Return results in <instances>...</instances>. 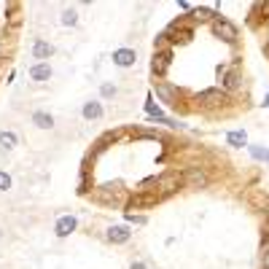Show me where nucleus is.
I'll use <instances>...</instances> for the list:
<instances>
[{
    "instance_id": "f257e3e1",
    "label": "nucleus",
    "mask_w": 269,
    "mask_h": 269,
    "mask_svg": "<svg viewBox=\"0 0 269 269\" xmlns=\"http://www.w3.org/2000/svg\"><path fill=\"white\" fill-rule=\"evenodd\" d=\"M213 33H216L218 38H224L226 43H234L237 41V27L229 19H216V22H213Z\"/></svg>"
},
{
    "instance_id": "f03ea898",
    "label": "nucleus",
    "mask_w": 269,
    "mask_h": 269,
    "mask_svg": "<svg viewBox=\"0 0 269 269\" xmlns=\"http://www.w3.org/2000/svg\"><path fill=\"white\" fill-rule=\"evenodd\" d=\"M170 59H172V51H167V49L156 51L154 59H151V70L156 76H164V73H167V68H170Z\"/></svg>"
},
{
    "instance_id": "7ed1b4c3",
    "label": "nucleus",
    "mask_w": 269,
    "mask_h": 269,
    "mask_svg": "<svg viewBox=\"0 0 269 269\" xmlns=\"http://www.w3.org/2000/svg\"><path fill=\"white\" fill-rule=\"evenodd\" d=\"M202 102V105H208V108H213V105H221V102H226V94L221 92V89H205V92H199V97H196Z\"/></svg>"
},
{
    "instance_id": "20e7f679",
    "label": "nucleus",
    "mask_w": 269,
    "mask_h": 269,
    "mask_svg": "<svg viewBox=\"0 0 269 269\" xmlns=\"http://www.w3.org/2000/svg\"><path fill=\"white\" fill-rule=\"evenodd\" d=\"M134 59H138V54H134L132 49H118V51H113V65H118V68H132Z\"/></svg>"
},
{
    "instance_id": "39448f33",
    "label": "nucleus",
    "mask_w": 269,
    "mask_h": 269,
    "mask_svg": "<svg viewBox=\"0 0 269 269\" xmlns=\"http://www.w3.org/2000/svg\"><path fill=\"white\" fill-rule=\"evenodd\" d=\"M183 183L188 188H202V186H208V175H205L202 170H188V175H186Z\"/></svg>"
},
{
    "instance_id": "423d86ee",
    "label": "nucleus",
    "mask_w": 269,
    "mask_h": 269,
    "mask_svg": "<svg viewBox=\"0 0 269 269\" xmlns=\"http://www.w3.org/2000/svg\"><path fill=\"white\" fill-rule=\"evenodd\" d=\"M30 78H33V81H49V78H51L49 62H38V65L30 68Z\"/></svg>"
},
{
    "instance_id": "0eeeda50",
    "label": "nucleus",
    "mask_w": 269,
    "mask_h": 269,
    "mask_svg": "<svg viewBox=\"0 0 269 269\" xmlns=\"http://www.w3.org/2000/svg\"><path fill=\"white\" fill-rule=\"evenodd\" d=\"M76 226H78V221L73 216H62L57 221V237H68L70 232H76Z\"/></svg>"
},
{
    "instance_id": "6e6552de",
    "label": "nucleus",
    "mask_w": 269,
    "mask_h": 269,
    "mask_svg": "<svg viewBox=\"0 0 269 269\" xmlns=\"http://www.w3.org/2000/svg\"><path fill=\"white\" fill-rule=\"evenodd\" d=\"M54 54V46L51 43H46V41H35L33 43V57L35 59H49Z\"/></svg>"
},
{
    "instance_id": "1a4fd4ad",
    "label": "nucleus",
    "mask_w": 269,
    "mask_h": 269,
    "mask_svg": "<svg viewBox=\"0 0 269 269\" xmlns=\"http://www.w3.org/2000/svg\"><path fill=\"white\" fill-rule=\"evenodd\" d=\"M33 124L41 126V129H51V126H54V116L46 113V110H35V113H33Z\"/></svg>"
},
{
    "instance_id": "9d476101",
    "label": "nucleus",
    "mask_w": 269,
    "mask_h": 269,
    "mask_svg": "<svg viewBox=\"0 0 269 269\" xmlns=\"http://www.w3.org/2000/svg\"><path fill=\"white\" fill-rule=\"evenodd\" d=\"M129 229H126V226H110L108 229V240L110 242H126V240H129Z\"/></svg>"
},
{
    "instance_id": "9b49d317",
    "label": "nucleus",
    "mask_w": 269,
    "mask_h": 269,
    "mask_svg": "<svg viewBox=\"0 0 269 269\" xmlns=\"http://www.w3.org/2000/svg\"><path fill=\"white\" fill-rule=\"evenodd\" d=\"M180 183H183V178H180V175H167V178L162 180V196L164 194H172Z\"/></svg>"
},
{
    "instance_id": "f8f14e48",
    "label": "nucleus",
    "mask_w": 269,
    "mask_h": 269,
    "mask_svg": "<svg viewBox=\"0 0 269 269\" xmlns=\"http://www.w3.org/2000/svg\"><path fill=\"white\" fill-rule=\"evenodd\" d=\"M156 199H159V196H132L129 199V205H126V208H148V205H156Z\"/></svg>"
},
{
    "instance_id": "ddd939ff",
    "label": "nucleus",
    "mask_w": 269,
    "mask_h": 269,
    "mask_svg": "<svg viewBox=\"0 0 269 269\" xmlns=\"http://www.w3.org/2000/svg\"><path fill=\"white\" fill-rule=\"evenodd\" d=\"M226 140H229V146H234V148H242L245 143H248V134L237 129V132H229V134H226Z\"/></svg>"
},
{
    "instance_id": "4468645a",
    "label": "nucleus",
    "mask_w": 269,
    "mask_h": 269,
    "mask_svg": "<svg viewBox=\"0 0 269 269\" xmlns=\"http://www.w3.org/2000/svg\"><path fill=\"white\" fill-rule=\"evenodd\" d=\"M102 116V105H100V102H86V105H84V118H89V121H92V118H100Z\"/></svg>"
},
{
    "instance_id": "2eb2a0df",
    "label": "nucleus",
    "mask_w": 269,
    "mask_h": 269,
    "mask_svg": "<svg viewBox=\"0 0 269 269\" xmlns=\"http://www.w3.org/2000/svg\"><path fill=\"white\" fill-rule=\"evenodd\" d=\"M17 143H19V140H17V134H14V132H0V148H3V151H11Z\"/></svg>"
},
{
    "instance_id": "dca6fc26",
    "label": "nucleus",
    "mask_w": 269,
    "mask_h": 269,
    "mask_svg": "<svg viewBox=\"0 0 269 269\" xmlns=\"http://www.w3.org/2000/svg\"><path fill=\"white\" fill-rule=\"evenodd\" d=\"M156 94H159V97H162L164 102H175V92H172L167 84H162V81L156 84Z\"/></svg>"
},
{
    "instance_id": "f3484780",
    "label": "nucleus",
    "mask_w": 269,
    "mask_h": 269,
    "mask_svg": "<svg viewBox=\"0 0 269 269\" xmlns=\"http://www.w3.org/2000/svg\"><path fill=\"white\" fill-rule=\"evenodd\" d=\"M224 86H226V89H237V86H240V73H237V70H232V73H226V78H224Z\"/></svg>"
},
{
    "instance_id": "a211bd4d",
    "label": "nucleus",
    "mask_w": 269,
    "mask_h": 269,
    "mask_svg": "<svg viewBox=\"0 0 269 269\" xmlns=\"http://www.w3.org/2000/svg\"><path fill=\"white\" fill-rule=\"evenodd\" d=\"M250 154L256 156V159H261V162H269V151L261 148V146H250Z\"/></svg>"
},
{
    "instance_id": "6ab92c4d",
    "label": "nucleus",
    "mask_w": 269,
    "mask_h": 269,
    "mask_svg": "<svg viewBox=\"0 0 269 269\" xmlns=\"http://www.w3.org/2000/svg\"><path fill=\"white\" fill-rule=\"evenodd\" d=\"M78 22V14L73 9H68V11H62V25H76Z\"/></svg>"
},
{
    "instance_id": "aec40b11",
    "label": "nucleus",
    "mask_w": 269,
    "mask_h": 269,
    "mask_svg": "<svg viewBox=\"0 0 269 269\" xmlns=\"http://www.w3.org/2000/svg\"><path fill=\"white\" fill-rule=\"evenodd\" d=\"M6 188H11V178L6 172H0V191H6Z\"/></svg>"
},
{
    "instance_id": "412c9836",
    "label": "nucleus",
    "mask_w": 269,
    "mask_h": 269,
    "mask_svg": "<svg viewBox=\"0 0 269 269\" xmlns=\"http://www.w3.org/2000/svg\"><path fill=\"white\" fill-rule=\"evenodd\" d=\"M116 94V86L113 84H102V97H113Z\"/></svg>"
},
{
    "instance_id": "4be33fe9",
    "label": "nucleus",
    "mask_w": 269,
    "mask_h": 269,
    "mask_svg": "<svg viewBox=\"0 0 269 269\" xmlns=\"http://www.w3.org/2000/svg\"><path fill=\"white\" fill-rule=\"evenodd\" d=\"M194 17H196V19H210V11H208V9H196Z\"/></svg>"
},
{
    "instance_id": "5701e85b",
    "label": "nucleus",
    "mask_w": 269,
    "mask_h": 269,
    "mask_svg": "<svg viewBox=\"0 0 269 269\" xmlns=\"http://www.w3.org/2000/svg\"><path fill=\"white\" fill-rule=\"evenodd\" d=\"M126 221H129V224H146V218H143V216H132V213L126 216Z\"/></svg>"
},
{
    "instance_id": "b1692460",
    "label": "nucleus",
    "mask_w": 269,
    "mask_h": 269,
    "mask_svg": "<svg viewBox=\"0 0 269 269\" xmlns=\"http://www.w3.org/2000/svg\"><path fill=\"white\" fill-rule=\"evenodd\" d=\"M129 269H146V264H140V261H134V264H132Z\"/></svg>"
},
{
    "instance_id": "393cba45",
    "label": "nucleus",
    "mask_w": 269,
    "mask_h": 269,
    "mask_svg": "<svg viewBox=\"0 0 269 269\" xmlns=\"http://www.w3.org/2000/svg\"><path fill=\"white\" fill-rule=\"evenodd\" d=\"M261 9H264V14H269V0H266V3H261Z\"/></svg>"
},
{
    "instance_id": "a878e982",
    "label": "nucleus",
    "mask_w": 269,
    "mask_h": 269,
    "mask_svg": "<svg viewBox=\"0 0 269 269\" xmlns=\"http://www.w3.org/2000/svg\"><path fill=\"white\" fill-rule=\"evenodd\" d=\"M264 108H269V94H266V97H264Z\"/></svg>"
},
{
    "instance_id": "bb28decb",
    "label": "nucleus",
    "mask_w": 269,
    "mask_h": 269,
    "mask_svg": "<svg viewBox=\"0 0 269 269\" xmlns=\"http://www.w3.org/2000/svg\"><path fill=\"white\" fill-rule=\"evenodd\" d=\"M266 218H269V202H266Z\"/></svg>"
}]
</instances>
